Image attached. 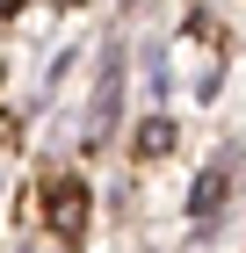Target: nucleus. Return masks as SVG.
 <instances>
[{"label": "nucleus", "mask_w": 246, "mask_h": 253, "mask_svg": "<svg viewBox=\"0 0 246 253\" xmlns=\"http://www.w3.org/2000/svg\"><path fill=\"white\" fill-rule=\"evenodd\" d=\"M217 203H225V167H210V174H203V188H196V210H217Z\"/></svg>", "instance_id": "obj_4"}, {"label": "nucleus", "mask_w": 246, "mask_h": 253, "mask_svg": "<svg viewBox=\"0 0 246 253\" xmlns=\"http://www.w3.org/2000/svg\"><path fill=\"white\" fill-rule=\"evenodd\" d=\"M138 152H145V159H167V152H174V123H167V116H152L145 130H138Z\"/></svg>", "instance_id": "obj_3"}, {"label": "nucleus", "mask_w": 246, "mask_h": 253, "mask_svg": "<svg viewBox=\"0 0 246 253\" xmlns=\"http://www.w3.org/2000/svg\"><path fill=\"white\" fill-rule=\"evenodd\" d=\"M51 224H58V239H80V224H87V195H80L73 181L51 188Z\"/></svg>", "instance_id": "obj_2"}, {"label": "nucleus", "mask_w": 246, "mask_h": 253, "mask_svg": "<svg viewBox=\"0 0 246 253\" xmlns=\"http://www.w3.org/2000/svg\"><path fill=\"white\" fill-rule=\"evenodd\" d=\"M116 101H123V58L109 51V65H101V87H95V109H87V123H95V137L116 123Z\"/></svg>", "instance_id": "obj_1"}]
</instances>
